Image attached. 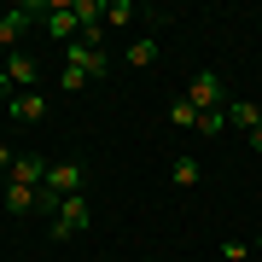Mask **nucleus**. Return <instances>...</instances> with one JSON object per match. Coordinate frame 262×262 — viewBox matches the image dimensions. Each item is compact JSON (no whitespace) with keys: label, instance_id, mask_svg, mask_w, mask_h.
<instances>
[{"label":"nucleus","instance_id":"7ed1b4c3","mask_svg":"<svg viewBox=\"0 0 262 262\" xmlns=\"http://www.w3.org/2000/svg\"><path fill=\"white\" fill-rule=\"evenodd\" d=\"M64 64H76V70H88V82H99V76L111 70V53H105V47H88V41L76 35L70 47H64Z\"/></svg>","mask_w":262,"mask_h":262},{"label":"nucleus","instance_id":"a211bd4d","mask_svg":"<svg viewBox=\"0 0 262 262\" xmlns=\"http://www.w3.org/2000/svg\"><path fill=\"white\" fill-rule=\"evenodd\" d=\"M12 163H18V151H12V146H0V175H12Z\"/></svg>","mask_w":262,"mask_h":262},{"label":"nucleus","instance_id":"4468645a","mask_svg":"<svg viewBox=\"0 0 262 262\" xmlns=\"http://www.w3.org/2000/svg\"><path fill=\"white\" fill-rule=\"evenodd\" d=\"M169 122H175V128H198V111H192V99H187V94L169 105Z\"/></svg>","mask_w":262,"mask_h":262},{"label":"nucleus","instance_id":"1a4fd4ad","mask_svg":"<svg viewBox=\"0 0 262 262\" xmlns=\"http://www.w3.org/2000/svg\"><path fill=\"white\" fill-rule=\"evenodd\" d=\"M227 122H233V128H245V140H251V134H262V111L251 99H227Z\"/></svg>","mask_w":262,"mask_h":262},{"label":"nucleus","instance_id":"f8f14e48","mask_svg":"<svg viewBox=\"0 0 262 262\" xmlns=\"http://www.w3.org/2000/svg\"><path fill=\"white\" fill-rule=\"evenodd\" d=\"M134 18H140L134 0H105V29H122V24H134Z\"/></svg>","mask_w":262,"mask_h":262},{"label":"nucleus","instance_id":"412c9836","mask_svg":"<svg viewBox=\"0 0 262 262\" xmlns=\"http://www.w3.org/2000/svg\"><path fill=\"white\" fill-rule=\"evenodd\" d=\"M146 262H158V256H146Z\"/></svg>","mask_w":262,"mask_h":262},{"label":"nucleus","instance_id":"2eb2a0df","mask_svg":"<svg viewBox=\"0 0 262 262\" xmlns=\"http://www.w3.org/2000/svg\"><path fill=\"white\" fill-rule=\"evenodd\" d=\"M169 175H175V187H198V158H175Z\"/></svg>","mask_w":262,"mask_h":262},{"label":"nucleus","instance_id":"0eeeda50","mask_svg":"<svg viewBox=\"0 0 262 262\" xmlns=\"http://www.w3.org/2000/svg\"><path fill=\"white\" fill-rule=\"evenodd\" d=\"M35 76H41V64H35L29 53H6V82H12V88L35 94Z\"/></svg>","mask_w":262,"mask_h":262},{"label":"nucleus","instance_id":"423d86ee","mask_svg":"<svg viewBox=\"0 0 262 262\" xmlns=\"http://www.w3.org/2000/svg\"><path fill=\"white\" fill-rule=\"evenodd\" d=\"M47 35L64 41V47L82 35V24H76V6H70V0H53V12H47Z\"/></svg>","mask_w":262,"mask_h":262},{"label":"nucleus","instance_id":"20e7f679","mask_svg":"<svg viewBox=\"0 0 262 262\" xmlns=\"http://www.w3.org/2000/svg\"><path fill=\"white\" fill-rule=\"evenodd\" d=\"M82 181H88V169L76 163V158H64V163L47 169V192H53V198H76V192H82Z\"/></svg>","mask_w":262,"mask_h":262},{"label":"nucleus","instance_id":"ddd939ff","mask_svg":"<svg viewBox=\"0 0 262 262\" xmlns=\"http://www.w3.org/2000/svg\"><path fill=\"white\" fill-rule=\"evenodd\" d=\"M146 64H158V35H140L128 47V70H146Z\"/></svg>","mask_w":262,"mask_h":262},{"label":"nucleus","instance_id":"9b49d317","mask_svg":"<svg viewBox=\"0 0 262 262\" xmlns=\"http://www.w3.org/2000/svg\"><path fill=\"white\" fill-rule=\"evenodd\" d=\"M35 192H41V187H18V181H6V210H12V215H35Z\"/></svg>","mask_w":262,"mask_h":262},{"label":"nucleus","instance_id":"dca6fc26","mask_svg":"<svg viewBox=\"0 0 262 262\" xmlns=\"http://www.w3.org/2000/svg\"><path fill=\"white\" fill-rule=\"evenodd\" d=\"M222 128H227V111H204L198 117V134H204V140H215Z\"/></svg>","mask_w":262,"mask_h":262},{"label":"nucleus","instance_id":"6e6552de","mask_svg":"<svg viewBox=\"0 0 262 262\" xmlns=\"http://www.w3.org/2000/svg\"><path fill=\"white\" fill-rule=\"evenodd\" d=\"M29 29V6H12V12H0V47L6 53H18V35Z\"/></svg>","mask_w":262,"mask_h":262},{"label":"nucleus","instance_id":"39448f33","mask_svg":"<svg viewBox=\"0 0 262 262\" xmlns=\"http://www.w3.org/2000/svg\"><path fill=\"white\" fill-rule=\"evenodd\" d=\"M47 158H41V151H18V163H12V175L6 181H18V187H47Z\"/></svg>","mask_w":262,"mask_h":262},{"label":"nucleus","instance_id":"9d476101","mask_svg":"<svg viewBox=\"0 0 262 262\" xmlns=\"http://www.w3.org/2000/svg\"><path fill=\"white\" fill-rule=\"evenodd\" d=\"M6 117L12 122H41V117H47V99H41V94H12Z\"/></svg>","mask_w":262,"mask_h":262},{"label":"nucleus","instance_id":"f03ea898","mask_svg":"<svg viewBox=\"0 0 262 262\" xmlns=\"http://www.w3.org/2000/svg\"><path fill=\"white\" fill-rule=\"evenodd\" d=\"M187 99H192L198 117H204V111H227V88H222V76H215V70H198V76H192Z\"/></svg>","mask_w":262,"mask_h":262},{"label":"nucleus","instance_id":"f257e3e1","mask_svg":"<svg viewBox=\"0 0 262 262\" xmlns=\"http://www.w3.org/2000/svg\"><path fill=\"white\" fill-rule=\"evenodd\" d=\"M88 227H94V210H88V198L76 192V198L58 204V215L47 222V233H53V239H76V233H88Z\"/></svg>","mask_w":262,"mask_h":262},{"label":"nucleus","instance_id":"aec40b11","mask_svg":"<svg viewBox=\"0 0 262 262\" xmlns=\"http://www.w3.org/2000/svg\"><path fill=\"white\" fill-rule=\"evenodd\" d=\"M251 251H262V239H256V245H251Z\"/></svg>","mask_w":262,"mask_h":262},{"label":"nucleus","instance_id":"f3484780","mask_svg":"<svg viewBox=\"0 0 262 262\" xmlns=\"http://www.w3.org/2000/svg\"><path fill=\"white\" fill-rule=\"evenodd\" d=\"M215 256H222V262H245V256H251V245H239V239H227V245H222V251H215Z\"/></svg>","mask_w":262,"mask_h":262},{"label":"nucleus","instance_id":"6ab92c4d","mask_svg":"<svg viewBox=\"0 0 262 262\" xmlns=\"http://www.w3.org/2000/svg\"><path fill=\"white\" fill-rule=\"evenodd\" d=\"M0 105H12V82H6V70H0Z\"/></svg>","mask_w":262,"mask_h":262}]
</instances>
